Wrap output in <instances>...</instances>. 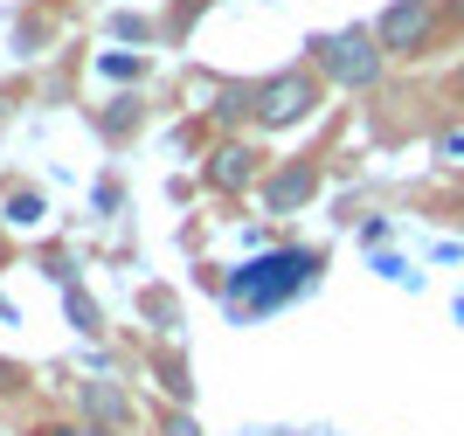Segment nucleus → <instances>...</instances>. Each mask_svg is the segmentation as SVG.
<instances>
[{"label": "nucleus", "instance_id": "obj_7", "mask_svg": "<svg viewBox=\"0 0 464 436\" xmlns=\"http://www.w3.org/2000/svg\"><path fill=\"white\" fill-rule=\"evenodd\" d=\"M208 180H215V188H243V180H250V152L222 146V152H215V167H208Z\"/></svg>", "mask_w": 464, "mask_h": 436}, {"label": "nucleus", "instance_id": "obj_11", "mask_svg": "<svg viewBox=\"0 0 464 436\" xmlns=\"http://www.w3.org/2000/svg\"><path fill=\"white\" fill-rule=\"evenodd\" d=\"M458 97H464V76H458Z\"/></svg>", "mask_w": 464, "mask_h": 436}, {"label": "nucleus", "instance_id": "obj_2", "mask_svg": "<svg viewBox=\"0 0 464 436\" xmlns=\"http://www.w3.org/2000/svg\"><path fill=\"white\" fill-rule=\"evenodd\" d=\"M312 56L333 83H347V91H368L374 76H382V42L374 28H340V35H319L312 42Z\"/></svg>", "mask_w": 464, "mask_h": 436}, {"label": "nucleus", "instance_id": "obj_6", "mask_svg": "<svg viewBox=\"0 0 464 436\" xmlns=\"http://www.w3.org/2000/svg\"><path fill=\"white\" fill-rule=\"evenodd\" d=\"M312 188H319V173H312V167H285V173L271 180V208H277V215L298 208V201H312Z\"/></svg>", "mask_w": 464, "mask_h": 436}, {"label": "nucleus", "instance_id": "obj_10", "mask_svg": "<svg viewBox=\"0 0 464 436\" xmlns=\"http://www.w3.org/2000/svg\"><path fill=\"white\" fill-rule=\"evenodd\" d=\"M167 436H201V422L194 416H167Z\"/></svg>", "mask_w": 464, "mask_h": 436}, {"label": "nucleus", "instance_id": "obj_3", "mask_svg": "<svg viewBox=\"0 0 464 436\" xmlns=\"http://www.w3.org/2000/svg\"><path fill=\"white\" fill-rule=\"evenodd\" d=\"M312 104H319V76H312V70H277V76H264V83L250 91V118H256V125H271V132L312 118Z\"/></svg>", "mask_w": 464, "mask_h": 436}, {"label": "nucleus", "instance_id": "obj_5", "mask_svg": "<svg viewBox=\"0 0 464 436\" xmlns=\"http://www.w3.org/2000/svg\"><path fill=\"white\" fill-rule=\"evenodd\" d=\"M83 409H91L97 436H111V430H125V422H132V402L118 395L111 381H83Z\"/></svg>", "mask_w": 464, "mask_h": 436}, {"label": "nucleus", "instance_id": "obj_9", "mask_svg": "<svg viewBox=\"0 0 464 436\" xmlns=\"http://www.w3.org/2000/svg\"><path fill=\"white\" fill-rule=\"evenodd\" d=\"M437 152H444V160H464V132H444V139H437Z\"/></svg>", "mask_w": 464, "mask_h": 436}, {"label": "nucleus", "instance_id": "obj_1", "mask_svg": "<svg viewBox=\"0 0 464 436\" xmlns=\"http://www.w3.org/2000/svg\"><path fill=\"white\" fill-rule=\"evenodd\" d=\"M312 277H319L312 249H271V257H256L229 277V312L236 319H264V312L291 305L298 291H312Z\"/></svg>", "mask_w": 464, "mask_h": 436}, {"label": "nucleus", "instance_id": "obj_4", "mask_svg": "<svg viewBox=\"0 0 464 436\" xmlns=\"http://www.w3.org/2000/svg\"><path fill=\"white\" fill-rule=\"evenodd\" d=\"M430 28H437V7H430V0H395V7H382V21H374V42H382V56H416L430 42Z\"/></svg>", "mask_w": 464, "mask_h": 436}, {"label": "nucleus", "instance_id": "obj_8", "mask_svg": "<svg viewBox=\"0 0 464 436\" xmlns=\"http://www.w3.org/2000/svg\"><path fill=\"white\" fill-rule=\"evenodd\" d=\"M7 215H21V222H42V194H14V201H7Z\"/></svg>", "mask_w": 464, "mask_h": 436}]
</instances>
